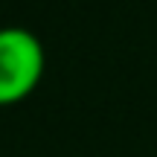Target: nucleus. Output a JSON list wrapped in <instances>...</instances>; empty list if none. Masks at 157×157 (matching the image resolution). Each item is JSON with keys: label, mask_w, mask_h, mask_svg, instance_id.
<instances>
[{"label": "nucleus", "mask_w": 157, "mask_h": 157, "mask_svg": "<svg viewBox=\"0 0 157 157\" xmlns=\"http://www.w3.org/2000/svg\"><path fill=\"white\" fill-rule=\"evenodd\" d=\"M44 44L26 26H0V105L21 102L44 76Z\"/></svg>", "instance_id": "1"}]
</instances>
